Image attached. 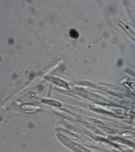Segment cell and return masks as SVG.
<instances>
[{"label":"cell","instance_id":"cell-1","mask_svg":"<svg viewBox=\"0 0 135 152\" xmlns=\"http://www.w3.org/2000/svg\"><path fill=\"white\" fill-rule=\"evenodd\" d=\"M70 35L72 37L74 38H77L79 36L78 32L75 29H72L70 31Z\"/></svg>","mask_w":135,"mask_h":152}]
</instances>
